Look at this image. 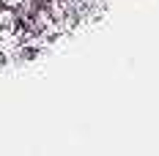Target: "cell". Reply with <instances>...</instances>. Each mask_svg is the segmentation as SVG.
Instances as JSON below:
<instances>
[{
  "label": "cell",
  "mask_w": 159,
  "mask_h": 156,
  "mask_svg": "<svg viewBox=\"0 0 159 156\" xmlns=\"http://www.w3.org/2000/svg\"><path fill=\"white\" fill-rule=\"evenodd\" d=\"M66 6H69V11H71V14L82 16V14H88V11H91L93 0H66Z\"/></svg>",
  "instance_id": "1"
},
{
  "label": "cell",
  "mask_w": 159,
  "mask_h": 156,
  "mask_svg": "<svg viewBox=\"0 0 159 156\" xmlns=\"http://www.w3.org/2000/svg\"><path fill=\"white\" fill-rule=\"evenodd\" d=\"M22 3H25V0H0V6H3L6 11H14V8H22Z\"/></svg>",
  "instance_id": "2"
}]
</instances>
